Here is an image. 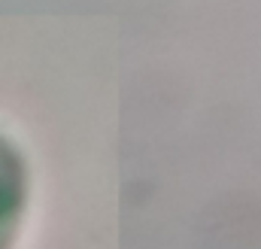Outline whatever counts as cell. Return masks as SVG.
Here are the masks:
<instances>
[{
	"label": "cell",
	"instance_id": "1",
	"mask_svg": "<svg viewBox=\"0 0 261 249\" xmlns=\"http://www.w3.org/2000/svg\"><path fill=\"white\" fill-rule=\"evenodd\" d=\"M28 197V173L18 152L0 140V249H12Z\"/></svg>",
	"mask_w": 261,
	"mask_h": 249
}]
</instances>
